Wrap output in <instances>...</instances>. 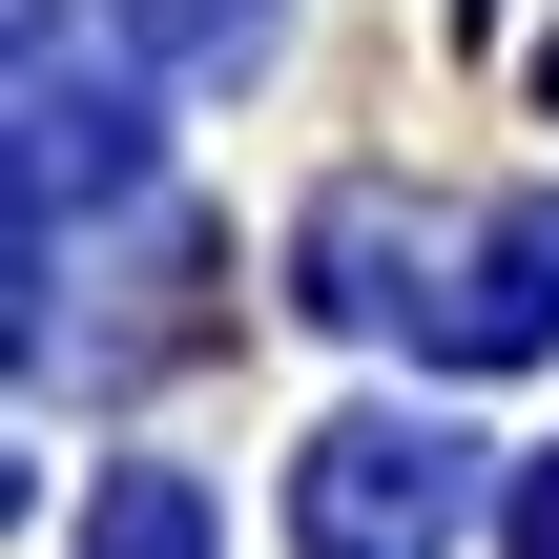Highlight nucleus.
<instances>
[{
  "label": "nucleus",
  "mask_w": 559,
  "mask_h": 559,
  "mask_svg": "<svg viewBox=\"0 0 559 559\" xmlns=\"http://www.w3.org/2000/svg\"><path fill=\"white\" fill-rule=\"evenodd\" d=\"M290 539L311 559H456V436L436 415H332L290 456Z\"/></svg>",
  "instance_id": "1"
},
{
  "label": "nucleus",
  "mask_w": 559,
  "mask_h": 559,
  "mask_svg": "<svg viewBox=\"0 0 559 559\" xmlns=\"http://www.w3.org/2000/svg\"><path fill=\"white\" fill-rule=\"evenodd\" d=\"M456 373H519V353H559V187H519V207H477L456 249H415V290H394Z\"/></svg>",
  "instance_id": "2"
},
{
  "label": "nucleus",
  "mask_w": 559,
  "mask_h": 559,
  "mask_svg": "<svg viewBox=\"0 0 559 559\" xmlns=\"http://www.w3.org/2000/svg\"><path fill=\"white\" fill-rule=\"evenodd\" d=\"M83 559H207V498H187V477H104Z\"/></svg>",
  "instance_id": "3"
},
{
  "label": "nucleus",
  "mask_w": 559,
  "mask_h": 559,
  "mask_svg": "<svg viewBox=\"0 0 559 559\" xmlns=\"http://www.w3.org/2000/svg\"><path fill=\"white\" fill-rule=\"evenodd\" d=\"M124 21H145L166 62H249V21H270V0H124Z\"/></svg>",
  "instance_id": "4"
},
{
  "label": "nucleus",
  "mask_w": 559,
  "mask_h": 559,
  "mask_svg": "<svg viewBox=\"0 0 559 559\" xmlns=\"http://www.w3.org/2000/svg\"><path fill=\"white\" fill-rule=\"evenodd\" d=\"M519 559H559V456H539V477H519Z\"/></svg>",
  "instance_id": "5"
},
{
  "label": "nucleus",
  "mask_w": 559,
  "mask_h": 559,
  "mask_svg": "<svg viewBox=\"0 0 559 559\" xmlns=\"http://www.w3.org/2000/svg\"><path fill=\"white\" fill-rule=\"evenodd\" d=\"M539 83H559V41H539Z\"/></svg>",
  "instance_id": "6"
}]
</instances>
